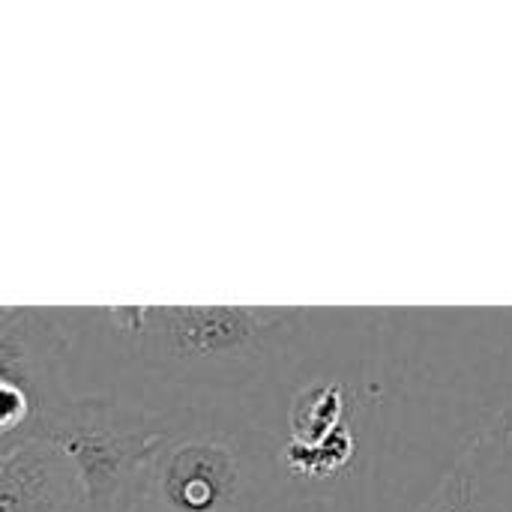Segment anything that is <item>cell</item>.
<instances>
[{
	"instance_id": "obj_7",
	"label": "cell",
	"mask_w": 512,
	"mask_h": 512,
	"mask_svg": "<svg viewBox=\"0 0 512 512\" xmlns=\"http://www.w3.org/2000/svg\"><path fill=\"white\" fill-rule=\"evenodd\" d=\"M351 456H354V438L348 429H339L336 435L312 447L285 441V447L279 450V465L294 480H327L339 474L351 462Z\"/></svg>"
},
{
	"instance_id": "obj_2",
	"label": "cell",
	"mask_w": 512,
	"mask_h": 512,
	"mask_svg": "<svg viewBox=\"0 0 512 512\" xmlns=\"http://www.w3.org/2000/svg\"><path fill=\"white\" fill-rule=\"evenodd\" d=\"M276 465L240 408L177 411L126 512H273Z\"/></svg>"
},
{
	"instance_id": "obj_4",
	"label": "cell",
	"mask_w": 512,
	"mask_h": 512,
	"mask_svg": "<svg viewBox=\"0 0 512 512\" xmlns=\"http://www.w3.org/2000/svg\"><path fill=\"white\" fill-rule=\"evenodd\" d=\"M75 399L72 345L60 309L6 306L0 315V456L42 438Z\"/></svg>"
},
{
	"instance_id": "obj_3",
	"label": "cell",
	"mask_w": 512,
	"mask_h": 512,
	"mask_svg": "<svg viewBox=\"0 0 512 512\" xmlns=\"http://www.w3.org/2000/svg\"><path fill=\"white\" fill-rule=\"evenodd\" d=\"M177 414L153 411L117 396L69 399L42 438L69 462L87 512H126L141 471L171 432Z\"/></svg>"
},
{
	"instance_id": "obj_6",
	"label": "cell",
	"mask_w": 512,
	"mask_h": 512,
	"mask_svg": "<svg viewBox=\"0 0 512 512\" xmlns=\"http://www.w3.org/2000/svg\"><path fill=\"white\" fill-rule=\"evenodd\" d=\"M345 429V396L339 384H309L294 393L288 408V441L321 444Z\"/></svg>"
},
{
	"instance_id": "obj_8",
	"label": "cell",
	"mask_w": 512,
	"mask_h": 512,
	"mask_svg": "<svg viewBox=\"0 0 512 512\" xmlns=\"http://www.w3.org/2000/svg\"><path fill=\"white\" fill-rule=\"evenodd\" d=\"M3 309H6V306H0V315H3Z\"/></svg>"
},
{
	"instance_id": "obj_1",
	"label": "cell",
	"mask_w": 512,
	"mask_h": 512,
	"mask_svg": "<svg viewBox=\"0 0 512 512\" xmlns=\"http://www.w3.org/2000/svg\"><path fill=\"white\" fill-rule=\"evenodd\" d=\"M75 396L105 393L153 411L234 405L294 339L300 309L99 306L60 309Z\"/></svg>"
},
{
	"instance_id": "obj_5",
	"label": "cell",
	"mask_w": 512,
	"mask_h": 512,
	"mask_svg": "<svg viewBox=\"0 0 512 512\" xmlns=\"http://www.w3.org/2000/svg\"><path fill=\"white\" fill-rule=\"evenodd\" d=\"M0 512H87L81 486L45 438L0 456Z\"/></svg>"
}]
</instances>
